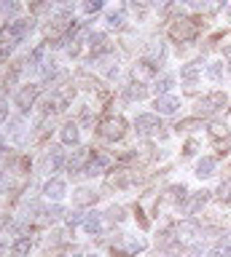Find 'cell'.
Returning a JSON list of instances; mask_svg holds the SVG:
<instances>
[{
	"instance_id": "obj_33",
	"label": "cell",
	"mask_w": 231,
	"mask_h": 257,
	"mask_svg": "<svg viewBox=\"0 0 231 257\" xmlns=\"http://www.w3.org/2000/svg\"><path fill=\"white\" fill-rule=\"evenodd\" d=\"M41 59H43V46H38L35 51L30 54V62H33V64H38V62H41Z\"/></svg>"
},
{
	"instance_id": "obj_28",
	"label": "cell",
	"mask_w": 231,
	"mask_h": 257,
	"mask_svg": "<svg viewBox=\"0 0 231 257\" xmlns=\"http://www.w3.org/2000/svg\"><path fill=\"white\" fill-rule=\"evenodd\" d=\"M148 56L162 59V56H164V46H162V43H150V46H148Z\"/></svg>"
},
{
	"instance_id": "obj_42",
	"label": "cell",
	"mask_w": 231,
	"mask_h": 257,
	"mask_svg": "<svg viewBox=\"0 0 231 257\" xmlns=\"http://www.w3.org/2000/svg\"><path fill=\"white\" fill-rule=\"evenodd\" d=\"M167 257H178V254H167Z\"/></svg>"
},
{
	"instance_id": "obj_12",
	"label": "cell",
	"mask_w": 231,
	"mask_h": 257,
	"mask_svg": "<svg viewBox=\"0 0 231 257\" xmlns=\"http://www.w3.org/2000/svg\"><path fill=\"white\" fill-rule=\"evenodd\" d=\"M94 201H97V193H94L92 188H78L73 193V204L75 206H89V204H94Z\"/></svg>"
},
{
	"instance_id": "obj_5",
	"label": "cell",
	"mask_w": 231,
	"mask_h": 257,
	"mask_svg": "<svg viewBox=\"0 0 231 257\" xmlns=\"http://www.w3.org/2000/svg\"><path fill=\"white\" fill-rule=\"evenodd\" d=\"M38 96H41V86H38V83H27V86H22V91L17 94V107H19L22 112H27V110L35 104Z\"/></svg>"
},
{
	"instance_id": "obj_37",
	"label": "cell",
	"mask_w": 231,
	"mask_h": 257,
	"mask_svg": "<svg viewBox=\"0 0 231 257\" xmlns=\"http://www.w3.org/2000/svg\"><path fill=\"white\" fill-rule=\"evenodd\" d=\"M17 11H19V6H17V3H9V0L3 3V14H17Z\"/></svg>"
},
{
	"instance_id": "obj_1",
	"label": "cell",
	"mask_w": 231,
	"mask_h": 257,
	"mask_svg": "<svg viewBox=\"0 0 231 257\" xmlns=\"http://www.w3.org/2000/svg\"><path fill=\"white\" fill-rule=\"evenodd\" d=\"M30 30H33V19H14L0 30V40H3L6 46H17L25 40V35Z\"/></svg>"
},
{
	"instance_id": "obj_3",
	"label": "cell",
	"mask_w": 231,
	"mask_h": 257,
	"mask_svg": "<svg viewBox=\"0 0 231 257\" xmlns=\"http://www.w3.org/2000/svg\"><path fill=\"white\" fill-rule=\"evenodd\" d=\"M226 102H228V96L223 91H212V94H207L204 99L199 102L196 112H199V115H210V112H218V110L226 107Z\"/></svg>"
},
{
	"instance_id": "obj_36",
	"label": "cell",
	"mask_w": 231,
	"mask_h": 257,
	"mask_svg": "<svg viewBox=\"0 0 231 257\" xmlns=\"http://www.w3.org/2000/svg\"><path fill=\"white\" fill-rule=\"evenodd\" d=\"M196 126V120H183V123H178L175 128H178V132H188V128H194Z\"/></svg>"
},
{
	"instance_id": "obj_26",
	"label": "cell",
	"mask_w": 231,
	"mask_h": 257,
	"mask_svg": "<svg viewBox=\"0 0 231 257\" xmlns=\"http://www.w3.org/2000/svg\"><path fill=\"white\" fill-rule=\"evenodd\" d=\"M129 96H132V99H145L148 91H145V86H142V83H134V86L129 88Z\"/></svg>"
},
{
	"instance_id": "obj_29",
	"label": "cell",
	"mask_w": 231,
	"mask_h": 257,
	"mask_svg": "<svg viewBox=\"0 0 231 257\" xmlns=\"http://www.w3.org/2000/svg\"><path fill=\"white\" fill-rule=\"evenodd\" d=\"M170 193H172L175 201H183V198H186V185H172Z\"/></svg>"
},
{
	"instance_id": "obj_18",
	"label": "cell",
	"mask_w": 231,
	"mask_h": 257,
	"mask_svg": "<svg viewBox=\"0 0 231 257\" xmlns=\"http://www.w3.org/2000/svg\"><path fill=\"white\" fill-rule=\"evenodd\" d=\"M207 201H210V193H207V190H202V193H196V196L191 198V204L186 206V214H196L199 209H202V206L207 204Z\"/></svg>"
},
{
	"instance_id": "obj_6",
	"label": "cell",
	"mask_w": 231,
	"mask_h": 257,
	"mask_svg": "<svg viewBox=\"0 0 231 257\" xmlns=\"http://www.w3.org/2000/svg\"><path fill=\"white\" fill-rule=\"evenodd\" d=\"M126 132V123H124V118H108L105 123L100 126V134L105 137V140H121Z\"/></svg>"
},
{
	"instance_id": "obj_10",
	"label": "cell",
	"mask_w": 231,
	"mask_h": 257,
	"mask_svg": "<svg viewBox=\"0 0 231 257\" xmlns=\"http://www.w3.org/2000/svg\"><path fill=\"white\" fill-rule=\"evenodd\" d=\"M67 193V185H65V180H57V177H54V180H49L43 185V196L46 198H54V201H59L62 196H65Z\"/></svg>"
},
{
	"instance_id": "obj_41",
	"label": "cell",
	"mask_w": 231,
	"mask_h": 257,
	"mask_svg": "<svg viewBox=\"0 0 231 257\" xmlns=\"http://www.w3.org/2000/svg\"><path fill=\"white\" fill-rule=\"evenodd\" d=\"M223 6H226V0H212V3H210L212 11H218V8H223Z\"/></svg>"
},
{
	"instance_id": "obj_20",
	"label": "cell",
	"mask_w": 231,
	"mask_h": 257,
	"mask_svg": "<svg viewBox=\"0 0 231 257\" xmlns=\"http://www.w3.org/2000/svg\"><path fill=\"white\" fill-rule=\"evenodd\" d=\"M210 254L212 257H231V241H218V244H215L212 249H210Z\"/></svg>"
},
{
	"instance_id": "obj_21",
	"label": "cell",
	"mask_w": 231,
	"mask_h": 257,
	"mask_svg": "<svg viewBox=\"0 0 231 257\" xmlns=\"http://www.w3.org/2000/svg\"><path fill=\"white\" fill-rule=\"evenodd\" d=\"M175 86V78L172 75H162V78H156V91H170V88Z\"/></svg>"
},
{
	"instance_id": "obj_25",
	"label": "cell",
	"mask_w": 231,
	"mask_h": 257,
	"mask_svg": "<svg viewBox=\"0 0 231 257\" xmlns=\"http://www.w3.org/2000/svg\"><path fill=\"white\" fill-rule=\"evenodd\" d=\"M102 6H105V0H84V11L86 14H97Z\"/></svg>"
},
{
	"instance_id": "obj_7",
	"label": "cell",
	"mask_w": 231,
	"mask_h": 257,
	"mask_svg": "<svg viewBox=\"0 0 231 257\" xmlns=\"http://www.w3.org/2000/svg\"><path fill=\"white\" fill-rule=\"evenodd\" d=\"M153 107H156L159 115H175L178 107H180V99H178V96H172V94H162V96H156Z\"/></svg>"
},
{
	"instance_id": "obj_15",
	"label": "cell",
	"mask_w": 231,
	"mask_h": 257,
	"mask_svg": "<svg viewBox=\"0 0 231 257\" xmlns=\"http://www.w3.org/2000/svg\"><path fill=\"white\" fill-rule=\"evenodd\" d=\"M30 249H33V241H30V236H22V238L14 241L11 254H14V257H27V254H30Z\"/></svg>"
},
{
	"instance_id": "obj_8",
	"label": "cell",
	"mask_w": 231,
	"mask_h": 257,
	"mask_svg": "<svg viewBox=\"0 0 231 257\" xmlns=\"http://www.w3.org/2000/svg\"><path fill=\"white\" fill-rule=\"evenodd\" d=\"M89 161H92V148H78L73 156H70L67 169H70V172H81V169L89 166Z\"/></svg>"
},
{
	"instance_id": "obj_40",
	"label": "cell",
	"mask_w": 231,
	"mask_h": 257,
	"mask_svg": "<svg viewBox=\"0 0 231 257\" xmlns=\"http://www.w3.org/2000/svg\"><path fill=\"white\" fill-rule=\"evenodd\" d=\"M188 6H194V8H204L207 6V0H186Z\"/></svg>"
},
{
	"instance_id": "obj_39",
	"label": "cell",
	"mask_w": 231,
	"mask_h": 257,
	"mask_svg": "<svg viewBox=\"0 0 231 257\" xmlns=\"http://www.w3.org/2000/svg\"><path fill=\"white\" fill-rule=\"evenodd\" d=\"M183 153H186V156H194V153H196V142H188V145H186V150H183Z\"/></svg>"
},
{
	"instance_id": "obj_17",
	"label": "cell",
	"mask_w": 231,
	"mask_h": 257,
	"mask_svg": "<svg viewBox=\"0 0 231 257\" xmlns=\"http://www.w3.org/2000/svg\"><path fill=\"white\" fill-rule=\"evenodd\" d=\"M108 27H110V30H124V27H126V14H124V8H118V11H110V14H108Z\"/></svg>"
},
{
	"instance_id": "obj_38",
	"label": "cell",
	"mask_w": 231,
	"mask_h": 257,
	"mask_svg": "<svg viewBox=\"0 0 231 257\" xmlns=\"http://www.w3.org/2000/svg\"><path fill=\"white\" fill-rule=\"evenodd\" d=\"M210 132H212V137H220V134H226V126H220V123H212V126H210Z\"/></svg>"
},
{
	"instance_id": "obj_16",
	"label": "cell",
	"mask_w": 231,
	"mask_h": 257,
	"mask_svg": "<svg viewBox=\"0 0 231 257\" xmlns=\"http://www.w3.org/2000/svg\"><path fill=\"white\" fill-rule=\"evenodd\" d=\"M59 137H62V142L65 145H78V123H65L62 126V132H59Z\"/></svg>"
},
{
	"instance_id": "obj_4",
	"label": "cell",
	"mask_w": 231,
	"mask_h": 257,
	"mask_svg": "<svg viewBox=\"0 0 231 257\" xmlns=\"http://www.w3.org/2000/svg\"><path fill=\"white\" fill-rule=\"evenodd\" d=\"M159 128H162V120H159V115H150V112H140V115L134 118V132L142 134V137L159 134Z\"/></svg>"
},
{
	"instance_id": "obj_19",
	"label": "cell",
	"mask_w": 231,
	"mask_h": 257,
	"mask_svg": "<svg viewBox=\"0 0 231 257\" xmlns=\"http://www.w3.org/2000/svg\"><path fill=\"white\" fill-rule=\"evenodd\" d=\"M180 78L186 80L188 86H194L196 78H199V64H183V67H180Z\"/></svg>"
},
{
	"instance_id": "obj_30",
	"label": "cell",
	"mask_w": 231,
	"mask_h": 257,
	"mask_svg": "<svg viewBox=\"0 0 231 257\" xmlns=\"http://www.w3.org/2000/svg\"><path fill=\"white\" fill-rule=\"evenodd\" d=\"M78 222H84V214L81 212H70L67 214V225H70V228H75Z\"/></svg>"
},
{
	"instance_id": "obj_22",
	"label": "cell",
	"mask_w": 231,
	"mask_h": 257,
	"mask_svg": "<svg viewBox=\"0 0 231 257\" xmlns=\"http://www.w3.org/2000/svg\"><path fill=\"white\" fill-rule=\"evenodd\" d=\"M223 72H226V67H223V62H212L210 67H207V75H210L212 80H220Z\"/></svg>"
},
{
	"instance_id": "obj_23",
	"label": "cell",
	"mask_w": 231,
	"mask_h": 257,
	"mask_svg": "<svg viewBox=\"0 0 231 257\" xmlns=\"http://www.w3.org/2000/svg\"><path fill=\"white\" fill-rule=\"evenodd\" d=\"M218 198L223 201V204H228L231 201V177L226 182H220V188H218Z\"/></svg>"
},
{
	"instance_id": "obj_43",
	"label": "cell",
	"mask_w": 231,
	"mask_h": 257,
	"mask_svg": "<svg viewBox=\"0 0 231 257\" xmlns=\"http://www.w3.org/2000/svg\"><path fill=\"white\" fill-rule=\"evenodd\" d=\"M86 257H89V254H86Z\"/></svg>"
},
{
	"instance_id": "obj_9",
	"label": "cell",
	"mask_w": 231,
	"mask_h": 257,
	"mask_svg": "<svg viewBox=\"0 0 231 257\" xmlns=\"http://www.w3.org/2000/svg\"><path fill=\"white\" fill-rule=\"evenodd\" d=\"M62 164H65V150H62V148H51L43 156V169H46V172H57Z\"/></svg>"
},
{
	"instance_id": "obj_27",
	"label": "cell",
	"mask_w": 231,
	"mask_h": 257,
	"mask_svg": "<svg viewBox=\"0 0 231 257\" xmlns=\"http://www.w3.org/2000/svg\"><path fill=\"white\" fill-rule=\"evenodd\" d=\"M124 217H126V214H124V209H121V206H110V209H108V220H113V222H121Z\"/></svg>"
},
{
	"instance_id": "obj_32",
	"label": "cell",
	"mask_w": 231,
	"mask_h": 257,
	"mask_svg": "<svg viewBox=\"0 0 231 257\" xmlns=\"http://www.w3.org/2000/svg\"><path fill=\"white\" fill-rule=\"evenodd\" d=\"M78 83H81L84 88H94V86H97V80H92L89 75H84V72H81V75H78Z\"/></svg>"
},
{
	"instance_id": "obj_13",
	"label": "cell",
	"mask_w": 231,
	"mask_h": 257,
	"mask_svg": "<svg viewBox=\"0 0 231 257\" xmlns=\"http://www.w3.org/2000/svg\"><path fill=\"white\" fill-rule=\"evenodd\" d=\"M105 166H108V158H105V156H94V158L89 161V166L84 169V174H86V177H97V174L105 172Z\"/></svg>"
},
{
	"instance_id": "obj_2",
	"label": "cell",
	"mask_w": 231,
	"mask_h": 257,
	"mask_svg": "<svg viewBox=\"0 0 231 257\" xmlns=\"http://www.w3.org/2000/svg\"><path fill=\"white\" fill-rule=\"evenodd\" d=\"M196 32H199V22H194V19H175V24L170 27V35H172V40H194L196 38Z\"/></svg>"
},
{
	"instance_id": "obj_11",
	"label": "cell",
	"mask_w": 231,
	"mask_h": 257,
	"mask_svg": "<svg viewBox=\"0 0 231 257\" xmlns=\"http://www.w3.org/2000/svg\"><path fill=\"white\" fill-rule=\"evenodd\" d=\"M215 166H218V161H215L212 156H204V158H199V164H196V177L199 180H207V177H212L215 174Z\"/></svg>"
},
{
	"instance_id": "obj_14",
	"label": "cell",
	"mask_w": 231,
	"mask_h": 257,
	"mask_svg": "<svg viewBox=\"0 0 231 257\" xmlns=\"http://www.w3.org/2000/svg\"><path fill=\"white\" fill-rule=\"evenodd\" d=\"M84 230L89 233V236H100V233H102V214L94 212V214L86 217V220H84Z\"/></svg>"
},
{
	"instance_id": "obj_34",
	"label": "cell",
	"mask_w": 231,
	"mask_h": 257,
	"mask_svg": "<svg viewBox=\"0 0 231 257\" xmlns=\"http://www.w3.org/2000/svg\"><path fill=\"white\" fill-rule=\"evenodd\" d=\"M6 190H9V174L0 169V193H6Z\"/></svg>"
},
{
	"instance_id": "obj_24",
	"label": "cell",
	"mask_w": 231,
	"mask_h": 257,
	"mask_svg": "<svg viewBox=\"0 0 231 257\" xmlns=\"http://www.w3.org/2000/svg\"><path fill=\"white\" fill-rule=\"evenodd\" d=\"M62 217H65V209H62V206L54 204V206L46 209V220H49V222H54V220H62Z\"/></svg>"
},
{
	"instance_id": "obj_35",
	"label": "cell",
	"mask_w": 231,
	"mask_h": 257,
	"mask_svg": "<svg viewBox=\"0 0 231 257\" xmlns=\"http://www.w3.org/2000/svg\"><path fill=\"white\" fill-rule=\"evenodd\" d=\"M6 118H9V102H6V99H0V123H3Z\"/></svg>"
},
{
	"instance_id": "obj_31",
	"label": "cell",
	"mask_w": 231,
	"mask_h": 257,
	"mask_svg": "<svg viewBox=\"0 0 231 257\" xmlns=\"http://www.w3.org/2000/svg\"><path fill=\"white\" fill-rule=\"evenodd\" d=\"M204 254H207V249L202 244H194V246L188 249V257H204Z\"/></svg>"
}]
</instances>
